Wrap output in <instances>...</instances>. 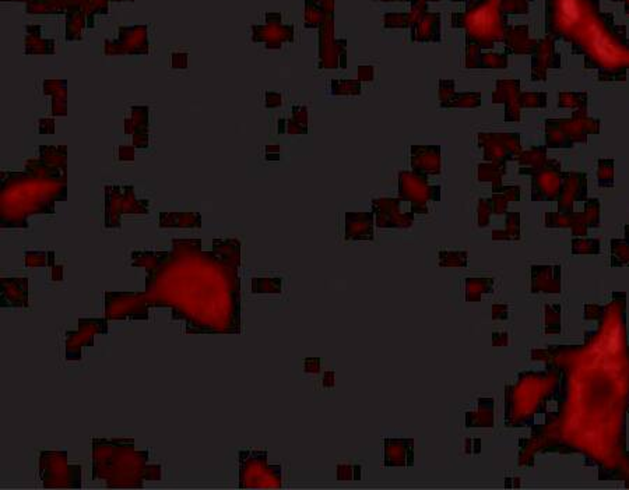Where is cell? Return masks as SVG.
<instances>
[{
  "label": "cell",
  "mask_w": 629,
  "mask_h": 490,
  "mask_svg": "<svg viewBox=\"0 0 629 490\" xmlns=\"http://www.w3.org/2000/svg\"><path fill=\"white\" fill-rule=\"evenodd\" d=\"M239 463V488H281L283 468L267 466L266 452H241Z\"/></svg>",
  "instance_id": "cell-1"
},
{
  "label": "cell",
  "mask_w": 629,
  "mask_h": 490,
  "mask_svg": "<svg viewBox=\"0 0 629 490\" xmlns=\"http://www.w3.org/2000/svg\"><path fill=\"white\" fill-rule=\"evenodd\" d=\"M413 14H386L385 27L403 28L411 27L414 42H439L441 41V15L425 13V3H413Z\"/></svg>",
  "instance_id": "cell-2"
},
{
  "label": "cell",
  "mask_w": 629,
  "mask_h": 490,
  "mask_svg": "<svg viewBox=\"0 0 629 490\" xmlns=\"http://www.w3.org/2000/svg\"><path fill=\"white\" fill-rule=\"evenodd\" d=\"M441 190V186L430 185L428 175L414 171L399 172V199L411 203L414 214H428V201H439Z\"/></svg>",
  "instance_id": "cell-3"
},
{
  "label": "cell",
  "mask_w": 629,
  "mask_h": 490,
  "mask_svg": "<svg viewBox=\"0 0 629 490\" xmlns=\"http://www.w3.org/2000/svg\"><path fill=\"white\" fill-rule=\"evenodd\" d=\"M323 13L319 25L320 43H319V67L320 69H347V42L346 39L336 41L333 31V0H320Z\"/></svg>",
  "instance_id": "cell-4"
},
{
  "label": "cell",
  "mask_w": 629,
  "mask_h": 490,
  "mask_svg": "<svg viewBox=\"0 0 629 490\" xmlns=\"http://www.w3.org/2000/svg\"><path fill=\"white\" fill-rule=\"evenodd\" d=\"M402 200L399 197L374 199L372 212L375 215V225L381 229H409L414 224V212H402Z\"/></svg>",
  "instance_id": "cell-5"
},
{
  "label": "cell",
  "mask_w": 629,
  "mask_h": 490,
  "mask_svg": "<svg viewBox=\"0 0 629 490\" xmlns=\"http://www.w3.org/2000/svg\"><path fill=\"white\" fill-rule=\"evenodd\" d=\"M479 145L484 148V159L505 164L521 152L519 134H479Z\"/></svg>",
  "instance_id": "cell-6"
},
{
  "label": "cell",
  "mask_w": 629,
  "mask_h": 490,
  "mask_svg": "<svg viewBox=\"0 0 629 490\" xmlns=\"http://www.w3.org/2000/svg\"><path fill=\"white\" fill-rule=\"evenodd\" d=\"M97 333H108V322L106 319H78V331H67L66 341V356H69L74 347H77V359H80V348L81 345H94V334Z\"/></svg>",
  "instance_id": "cell-7"
},
{
  "label": "cell",
  "mask_w": 629,
  "mask_h": 490,
  "mask_svg": "<svg viewBox=\"0 0 629 490\" xmlns=\"http://www.w3.org/2000/svg\"><path fill=\"white\" fill-rule=\"evenodd\" d=\"M455 80L442 78L438 81V98L441 108H479L481 105L480 92H456Z\"/></svg>",
  "instance_id": "cell-8"
},
{
  "label": "cell",
  "mask_w": 629,
  "mask_h": 490,
  "mask_svg": "<svg viewBox=\"0 0 629 490\" xmlns=\"http://www.w3.org/2000/svg\"><path fill=\"white\" fill-rule=\"evenodd\" d=\"M411 169L428 176L441 175V147L411 145Z\"/></svg>",
  "instance_id": "cell-9"
},
{
  "label": "cell",
  "mask_w": 629,
  "mask_h": 490,
  "mask_svg": "<svg viewBox=\"0 0 629 490\" xmlns=\"http://www.w3.org/2000/svg\"><path fill=\"white\" fill-rule=\"evenodd\" d=\"M385 467H411L414 464L413 439H385Z\"/></svg>",
  "instance_id": "cell-10"
},
{
  "label": "cell",
  "mask_w": 629,
  "mask_h": 490,
  "mask_svg": "<svg viewBox=\"0 0 629 490\" xmlns=\"http://www.w3.org/2000/svg\"><path fill=\"white\" fill-rule=\"evenodd\" d=\"M519 81L516 80H500L497 82V91L493 95V102L494 103H507V113H505V120L508 122H514V120H519L521 113V94H519Z\"/></svg>",
  "instance_id": "cell-11"
},
{
  "label": "cell",
  "mask_w": 629,
  "mask_h": 490,
  "mask_svg": "<svg viewBox=\"0 0 629 490\" xmlns=\"http://www.w3.org/2000/svg\"><path fill=\"white\" fill-rule=\"evenodd\" d=\"M374 212H346V240H374Z\"/></svg>",
  "instance_id": "cell-12"
},
{
  "label": "cell",
  "mask_w": 629,
  "mask_h": 490,
  "mask_svg": "<svg viewBox=\"0 0 629 490\" xmlns=\"http://www.w3.org/2000/svg\"><path fill=\"white\" fill-rule=\"evenodd\" d=\"M508 66V59L501 55H486L480 53V48L474 45H467L466 50V67L467 69H481V67H497L504 69Z\"/></svg>",
  "instance_id": "cell-13"
},
{
  "label": "cell",
  "mask_w": 629,
  "mask_h": 490,
  "mask_svg": "<svg viewBox=\"0 0 629 490\" xmlns=\"http://www.w3.org/2000/svg\"><path fill=\"white\" fill-rule=\"evenodd\" d=\"M494 401L491 398H480L479 400V411L466 414V426L467 428H491L494 424Z\"/></svg>",
  "instance_id": "cell-14"
},
{
  "label": "cell",
  "mask_w": 629,
  "mask_h": 490,
  "mask_svg": "<svg viewBox=\"0 0 629 490\" xmlns=\"http://www.w3.org/2000/svg\"><path fill=\"white\" fill-rule=\"evenodd\" d=\"M505 172H507L505 164H500V162L480 164L479 165V180L480 182H491L493 192L501 193L504 190L501 180H502V176L505 175Z\"/></svg>",
  "instance_id": "cell-15"
},
{
  "label": "cell",
  "mask_w": 629,
  "mask_h": 490,
  "mask_svg": "<svg viewBox=\"0 0 629 490\" xmlns=\"http://www.w3.org/2000/svg\"><path fill=\"white\" fill-rule=\"evenodd\" d=\"M494 278H466V301L479 302L483 294L493 291Z\"/></svg>",
  "instance_id": "cell-16"
},
{
  "label": "cell",
  "mask_w": 629,
  "mask_h": 490,
  "mask_svg": "<svg viewBox=\"0 0 629 490\" xmlns=\"http://www.w3.org/2000/svg\"><path fill=\"white\" fill-rule=\"evenodd\" d=\"M521 238V214L519 212H508L507 214V229L505 231H494V240H518Z\"/></svg>",
  "instance_id": "cell-17"
},
{
  "label": "cell",
  "mask_w": 629,
  "mask_h": 490,
  "mask_svg": "<svg viewBox=\"0 0 629 490\" xmlns=\"http://www.w3.org/2000/svg\"><path fill=\"white\" fill-rule=\"evenodd\" d=\"M362 82L357 80H332L330 91L336 96H358L362 92Z\"/></svg>",
  "instance_id": "cell-18"
},
{
  "label": "cell",
  "mask_w": 629,
  "mask_h": 490,
  "mask_svg": "<svg viewBox=\"0 0 629 490\" xmlns=\"http://www.w3.org/2000/svg\"><path fill=\"white\" fill-rule=\"evenodd\" d=\"M285 131L291 134H306L308 133V110L305 106H295L292 110V119L285 122Z\"/></svg>",
  "instance_id": "cell-19"
},
{
  "label": "cell",
  "mask_w": 629,
  "mask_h": 490,
  "mask_svg": "<svg viewBox=\"0 0 629 490\" xmlns=\"http://www.w3.org/2000/svg\"><path fill=\"white\" fill-rule=\"evenodd\" d=\"M283 291L281 278H257L252 280L253 294H280Z\"/></svg>",
  "instance_id": "cell-20"
},
{
  "label": "cell",
  "mask_w": 629,
  "mask_h": 490,
  "mask_svg": "<svg viewBox=\"0 0 629 490\" xmlns=\"http://www.w3.org/2000/svg\"><path fill=\"white\" fill-rule=\"evenodd\" d=\"M467 252H448L441 250L438 253V263L441 267H466L467 266Z\"/></svg>",
  "instance_id": "cell-21"
},
{
  "label": "cell",
  "mask_w": 629,
  "mask_h": 490,
  "mask_svg": "<svg viewBox=\"0 0 629 490\" xmlns=\"http://www.w3.org/2000/svg\"><path fill=\"white\" fill-rule=\"evenodd\" d=\"M560 313L561 308L558 305L546 306V333L547 334H558L561 331L560 327Z\"/></svg>",
  "instance_id": "cell-22"
},
{
  "label": "cell",
  "mask_w": 629,
  "mask_h": 490,
  "mask_svg": "<svg viewBox=\"0 0 629 490\" xmlns=\"http://www.w3.org/2000/svg\"><path fill=\"white\" fill-rule=\"evenodd\" d=\"M494 212L493 199H480L479 203V226L484 228L490 224V215Z\"/></svg>",
  "instance_id": "cell-23"
},
{
  "label": "cell",
  "mask_w": 629,
  "mask_h": 490,
  "mask_svg": "<svg viewBox=\"0 0 629 490\" xmlns=\"http://www.w3.org/2000/svg\"><path fill=\"white\" fill-rule=\"evenodd\" d=\"M361 467L353 466H339L337 467V480L339 481H358L361 478Z\"/></svg>",
  "instance_id": "cell-24"
},
{
  "label": "cell",
  "mask_w": 629,
  "mask_h": 490,
  "mask_svg": "<svg viewBox=\"0 0 629 490\" xmlns=\"http://www.w3.org/2000/svg\"><path fill=\"white\" fill-rule=\"evenodd\" d=\"M375 78L374 66H358V80L361 82H371Z\"/></svg>",
  "instance_id": "cell-25"
},
{
  "label": "cell",
  "mask_w": 629,
  "mask_h": 490,
  "mask_svg": "<svg viewBox=\"0 0 629 490\" xmlns=\"http://www.w3.org/2000/svg\"><path fill=\"white\" fill-rule=\"evenodd\" d=\"M304 370L306 373H318L320 370V359L319 358H309L304 362Z\"/></svg>",
  "instance_id": "cell-26"
},
{
  "label": "cell",
  "mask_w": 629,
  "mask_h": 490,
  "mask_svg": "<svg viewBox=\"0 0 629 490\" xmlns=\"http://www.w3.org/2000/svg\"><path fill=\"white\" fill-rule=\"evenodd\" d=\"M508 306L507 305H494L493 306V319L494 320H505L508 319Z\"/></svg>",
  "instance_id": "cell-27"
},
{
  "label": "cell",
  "mask_w": 629,
  "mask_h": 490,
  "mask_svg": "<svg viewBox=\"0 0 629 490\" xmlns=\"http://www.w3.org/2000/svg\"><path fill=\"white\" fill-rule=\"evenodd\" d=\"M283 103L281 95L276 92H266V106L267 108H277Z\"/></svg>",
  "instance_id": "cell-28"
},
{
  "label": "cell",
  "mask_w": 629,
  "mask_h": 490,
  "mask_svg": "<svg viewBox=\"0 0 629 490\" xmlns=\"http://www.w3.org/2000/svg\"><path fill=\"white\" fill-rule=\"evenodd\" d=\"M493 344L494 347H502L508 344V334L507 333H494L493 334Z\"/></svg>",
  "instance_id": "cell-29"
},
{
  "label": "cell",
  "mask_w": 629,
  "mask_h": 490,
  "mask_svg": "<svg viewBox=\"0 0 629 490\" xmlns=\"http://www.w3.org/2000/svg\"><path fill=\"white\" fill-rule=\"evenodd\" d=\"M333 379H334V373H333V372H327V373L325 375V386H329V387L334 386Z\"/></svg>",
  "instance_id": "cell-30"
}]
</instances>
